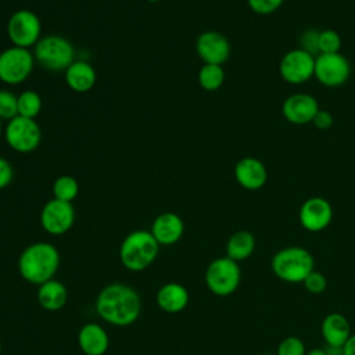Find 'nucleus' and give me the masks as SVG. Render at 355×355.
<instances>
[{
	"label": "nucleus",
	"mask_w": 355,
	"mask_h": 355,
	"mask_svg": "<svg viewBox=\"0 0 355 355\" xmlns=\"http://www.w3.org/2000/svg\"><path fill=\"white\" fill-rule=\"evenodd\" d=\"M94 308L97 315L108 324L125 327L133 324L139 319L141 300L132 286L111 283L100 290Z\"/></svg>",
	"instance_id": "1"
},
{
	"label": "nucleus",
	"mask_w": 355,
	"mask_h": 355,
	"mask_svg": "<svg viewBox=\"0 0 355 355\" xmlns=\"http://www.w3.org/2000/svg\"><path fill=\"white\" fill-rule=\"evenodd\" d=\"M60 261V252L53 244L47 241H36L22 250L17 265L18 272L25 282L40 286L54 277Z\"/></svg>",
	"instance_id": "2"
},
{
	"label": "nucleus",
	"mask_w": 355,
	"mask_h": 355,
	"mask_svg": "<svg viewBox=\"0 0 355 355\" xmlns=\"http://www.w3.org/2000/svg\"><path fill=\"white\" fill-rule=\"evenodd\" d=\"M159 247L150 230H133L119 245L121 263L130 272L146 270L157 259Z\"/></svg>",
	"instance_id": "3"
},
{
	"label": "nucleus",
	"mask_w": 355,
	"mask_h": 355,
	"mask_svg": "<svg viewBox=\"0 0 355 355\" xmlns=\"http://www.w3.org/2000/svg\"><path fill=\"white\" fill-rule=\"evenodd\" d=\"M312 254L300 245H288L273 254L270 268L275 276L286 283H302L313 270Z\"/></svg>",
	"instance_id": "4"
},
{
	"label": "nucleus",
	"mask_w": 355,
	"mask_h": 355,
	"mask_svg": "<svg viewBox=\"0 0 355 355\" xmlns=\"http://www.w3.org/2000/svg\"><path fill=\"white\" fill-rule=\"evenodd\" d=\"M35 60L49 71H65L75 61L72 43L60 35L40 37L33 50Z\"/></svg>",
	"instance_id": "5"
},
{
	"label": "nucleus",
	"mask_w": 355,
	"mask_h": 355,
	"mask_svg": "<svg viewBox=\"0 0 355 355\" xmlns=\"http://www.w3.org/2000/svg\"><path fill=\"white\" fill-rule=\"evenodd\" d=\"M205 284L208 290L218 297L233 294L241 280V269L239 262L229 257H219L209 262L205 269Z\"/></svg>",
	"instance_id": "6"
},
{
	"label": "nucleus",
	"mask_w": 355,
	"mask_h": 355,
	"mask_svg": "<svg viewBox=\"0 0 355 355\" xmlns=\"http://www.w3.org/2000/svg\"><path fill=\"white\" fill-rule=\"evenodd\" d=\"M35 57L28 49L11 46L0 53V80L18 85L26 80L33 69Z\"/></svg>",
	"instance_id": "7"
},
{
	"label": "nucleus",
	"mask_w": 355,
	"mask_h": 355,
	"mask_svg": "<svg viewBox=\"0 0 355 355\" xmlns=\"http://www.w3.org/2000/svg\"><path fill=\"white\" fill-rule=\"evenodd\" d=\"M42 140V130L36 119L17 115L6 126V141L17 153H32Z\"/></svg>",
	"instance_id": "8"
},
{
	"label": "nucleus",
	"mask_w": 355,
	"mask_h": 355,
	"mask_svg": "<svg viewBox=\"0 0 355 355\" xmlns=\"http://www.w3.org/2000/svg\"><path fill=\"white\" fill-rule=\"evenodd\" d=\"M40 33L42 22L33 11L18 10L7 22V35L12 46L29 49L39 42Z\"/></svg>",
	"instance_id": "9"
},
{
	"label": "nucleus",
	"mask_w": 355,
	"mask_h": 355,
	"mask_svg": "<svg viewBox=\"0 0 355 355\" xmlns=\"http://www.w3.org/2000/svg\"><path fill=\"white\" fill-rule=\"evenodd\" d=\"M351 73L349 61L341 53L319 54L315 57L313 76L326 87L343 86Z\"/></svg>",
	"instance_id": "10"
},
{
	"label": "nucleus",
	"mask_w": 355,
	"mask_h": 355,
	"mask_svg": "<svg viewBox=\"0 0 355 355\" xmlns=\"http://www.w3.org/2000/svg\"><path fill=\"white\" fill-rule=\"evenodd\" d=\"M75 222V209L72 202L61 201L57 198L49 200L40 211V225L42 227L53 234L61 236L67 233Z\"/></svg>",
	"instance_id": "11"
},
{
	"label": "nucleus",
	"mask_w": 355,
	"mask_h": 355,
	"mask_svg": "<svg viewBox=\"0 0 355 355\" xmlns=\"http://www.w3.org/2000/svg\"><path fill=\"white\" fill-rule=\"evenodd\" d=\"M315 57L301 49L287 51L279 64L282 78L291 85H301L313 76Z\"/></svg>",
	"instance_id": "12"
},
{
	"label": "nucleus",
	"mask_w": 355,
	"mask_h": 355,
	"mask_svg": "<svg viewBox=\"0 0 355 355\" xmlns=\"http://www.w3.org/2000/svg\"><path fill=\"white\" fill-rule=\"evenodd\" d=\"M298 219L305 230L322 232L333 220V207L323 197H311L300 207Z\"/></svg>",
	"instance_id": "13"
},
{
	"label": "nucleus",
	"mask_w": 355,
	"mask_h": 355,
	"mask_svg": "<svg viewBox=\"0 0 355 355\" xmlns=\"http://www.w3.org/2000/svg\"><path fill=\"white\" fill-rule=\"evenodd\" d=\"M196 50L204 64L222 65L230 55V43L220 32L207 31L197 37Z\"/></svg>",
	"instance_id": "14"
},
{
	"label": "nucleus",
	"mask_w": 355,
	"mask_h": 355,
	"mask_svg": "<svg viewBox=\"0 0 355 355\" xmlns=\"http://www.w3.org/2000/svg\"><path fill=\"white\" fill-rule=\"evenodd\" d=\"M319 110L316 98L308 93H295L288 96L282 105V114L286 121L294 125L312 123Z\"/></svg>",
	"instance_id": "15"
},
{
	"label": "nucleus",
	"mask_w": 355,
	"mask_h": 355,
	"mask_svg": "<svg viewBox=\"0 0 355 355\" xmlns=\"http://www.w3.org/2000/svg\"><path fill=\"white\" fill-rule=\"evenodd\" d=\"M236 182L245 190H259L266 184L268 171L265 164L255 157H244L234 165Z\"/></svg>",
	"instance_id": "16"
},
{
	"label": "nucleus",
	"mask_w": 355,
	"mask_h": 355,
	"mask_svg": "<svg viewBox=\"0 0 355 355\" xmlns=\"http://www.w3.org/2000/svg\"><path fill=\"white\" fill-rule=\"evenodd\" d=\"M150 232L159 245H172L182 239L184 222L175 212H164L153 220Z\"/></svg>",
	"instance_id": "17"
},
{
	"label": "nucleus",
	"mask_w": 355,
	"mask_h": 355,
	"mask_svg": "<svg viewBox=\"0 0 355 355\" xmlns=\"http://www.w3.org/2000/svg\"><path fill=\"white\" fill-rule=\"evenodd\" d=\"M78 345L85 355H104L110 347V337L101 324L89 322L78 331Z\"/></svg>",
	"instance_id": "18"
},
{
	"label": "nucleus",
	"mask_w": 355,
	"mask_h": 355,
	"mask_svg": "<svg viewBox=\"0 0 355 355\" xmlns=\"http://www.w3.org/2000/svg\"><path fill=\"white\" fill-rule=\"evenodd\" d=\"M190 300L187 288L176 282H169L162 284L157 294V305L166 313H179L186 309Z\"/></svg>",
	"instance_id": "19"
},
{
	"label": "nucleus",
	"mask_w": 355,
	"mask_h": 355,
	"mask_svg": "<svg viewBox=\"0 0 355 355\" xmlns=\"http://www.w3.org/2000/svg\"><path fill=\"white\" fill-rule=\"evenodd\" d=\"M320 333L326 345L331 347H343L352 334L348 319L340 312H331L324 316L320 324Z\"/></svg>",
	"instance_id": "20"
},
{
	"label": "nucleus",
	"mask_w": 355,
	"mask_h": 355,
	"mask_svg": "<svg viewBox=\"0 0 355 355\" xmlns=\"http://www.w3.org/2000/svg\"><path fill=\"white\" fill-rule=\"evenodd\" d=\"M36 298L39 305L43 309L55 312L64 308V305L67 304L68 291H67V287L60 280L51 279L37 286Z\"/></svg>",
	"instance_id": "21"
},
{
	"label": "nucleus",
	"mask_w": 355,
	"mask_h": 355,
	"mask_svg": "<svg viewBox=\"0 0 355 355\" xmlns=\"http://www.w3.org/2000/svg\"><path fill=\"white\" fill-rule=\"evenodd\" d=\"M96 69L86 61H73L65 69V82L76 93L89 92L96 83Z\"/></svg>",
	"instance_id": "22"
},
{
	"label": "nucleus",
	"mask_w": 355,
	"mask_h": 355,
	"mask_svg": "<svg viewBox=\"0 0 355 355\" xmlns=\"http://www.w3.org/2000/svg\"><path fill=\"white\" fill-rule=\"evenodd\" d=\"M255 237L248 230H237L234 232L226 243V257L230 259L240 262L248 259L255 251Z\"/></svg>",
	"instance_id": "23"
},
{
	"label": "nucleus",
	"mask_w": 355,
	"mask_h": 355,
	"mask_svg": "<svg viewBox=\"0 0 355 355\" xmlns=\"http://www.w3.org/2000/svg\"><path fill=\"white\" fill-rule=\"evenodd\" d=\"M225 82V71L222 65L204 64L198 71V83L207 92L218 90Z\"/></svg>",
	"instance_id": "24"
},
{
	"label": "nucleus",
	"mask_w": 355,
	"mask_h": 355,
	"mask_svg": "<svg viewBox=\"0 0 355 355\" xmlns=\"http://www.w3.org/2000/svg\"><path fill=\"white\" fill-rule=\"evenodd\" d=\"M79 193V183L71 175H61L53 183V194L54 198L72 202Z\"/></svg>",
	"instance_id": "25"
},
{
	"label": "nucleus",
	"mask_w": 355,
	"mask_h": 355,
	"mask_svg": "<svg viewBox=\"0 0 355 355\" xmlns=\"http://www.w3.org/2000/svg\"><path fill=\"white\" fill-rule=\"evenodd\" d=\"M42 110V97L35 90H24L18 94V115L35 119Z\"/></svg>",
	"instance_id": "26"
},
{
	"label": "nucleus",
	"mask_w": 355,
	"mask_h": 355,
	"mask_svg": "<svg viewBox=\"0 0 355 355\" xmlns=\"http://www.w3.org/2000/svg\"><path fill=\"white\" fill-rule=\"evenodd\" d=\"M18 115V96L10 90H0V118L10 121Z\"/></svg>",
	"instance_id": "27"
},
{
	"label": "nucleus",
	"mask_w": 355,
	"mask_h": 355,
	"mask_svg": "<svg viewBox=\"0 0 355 355\" xmlns=\"http://www.w3.org/2000/svg\"><path fill=\"white\" fill-rule=\"evenodd\" d=\"M341 37L333 29H323L319 33V54L340 53Z\"/></svg>",
	"instance_id": "28"
},
{
	"label": "nucleus",
	"mask_w": 355,
	"mask_h": 355,
	"mask_svg": "<svg viewBox=\"0 0 355 355\" xmlns=\"http://www.w3.org/2000/svg\"><path fill=\"white\" fill-rule=\"evenodd\" d=\"M305 344L297 336H288L283 338L276 349L275 355H305Z\"/></svg>",
	"instance_id": "29"
},
{
	"label": "nucleus",
	"mask_w": 355,
	"mask_h": 355,
	"mask_svg": "<svg viewBox=\"0 0 355 355\" xmlns=\"http://www.w3.org/2000/svg\"><path fill=\"white\" fill-rule=\"evenodd\" d=\"M319 33L320 31L316 29H305L300 36V49L309 53L311 55H319Z\"/></svg>",
	"instance_id": "30"
},
{
	"label": "nucleus",
	"mask_w": 355,
	"mask_h": 355,
	"mask_svg": "<svg viewBox=\"0 0 355 355\" xmlns=\"http://www.w3.org/2000/svg\"><path fill=\"white\" fill-rule=\"evenodd\" d=\"M304 287L306 288V291H309L311 294H320L326 290L327 287V280L324 277L323 273L318 272V270H312L302 282Z\"/></svg>",
	"instance_id": "31"
},
{
	"label": "nucleus",
	"mask_w": 355,
	"mask_h": 355,
	"mask_svg": "<svg viewBox=\"0 0 355 355\" xmlns=\"http://www.w3.org/2000/svg\"><path fill=\"white\" fill-rule=\"evenodd\" d=\"M283 1L284 0H247L250 8L261 15L275 12L277 8H280Z\"/></svg>",
	"instance_id": "32"
},
{
	"label": "nucleus",
	"mask_w": 355,
	"mask_h": 355,
	"mask_svg": "<svg viewBox=\"0 0 355 355\" xmlns=\"http://www.w3.org/2000/svg\"><path fill=\"white\" fill-rule=\"evenodd\" d=\"M312 123L316 129L319 130H327L333 126L334 123V118H333V114L327 110H318V112L315 114L313 119H312Z\"/></svg>",
	"instance_id": "33"
},
{
	"label": "nucleus",
	"mask_w": 355,
	"mask_h": 355,
	"mask_svg": "<svg viewBox=\"0 0 355 355\" xmlns=\"http://www.w3.org/2000/svg\"><path fill=\"white\" fill-rule=\"evenodd\" d=\"M14 178L12 165L3 157H0V190L7 187Z\"/></svg>",
	"instance_id": "34"
},
{
	"label": "nucleus",
	"mask_w": 355,
	"mask_h": 355,
	"mask_svg": "<svg viewBox=\"0 0 355 355\" xmlns=\"http://www.w3.org/2000/svg\"><path fill=\"white\" fill-rule=\"evenodd\" d=\"M344 355H355V333L349 336L347 343L343 345Z\"/></svg>",
	"instance_id": "35"
},
{
	"label": "nucleus",
	"mask_w": 355,
	"mask_h": 355,
	"mask_svg": "<svg viewBox=\"0 0 355 355\" xmlns=\"http://www.w3.org/2000/svg\"><path fill=\"white\" fill-rule=\"evenodd\" d=\"M327 355H344L343 347H331V345H326L324 347Z\"/></svg>",
	"instance_id": "36"
},
{
	"label": "nucleus",
	"mask_w": 355,
	"mask_h": 355,
	"mask_svg": "<svg viewBox=\"0 0 355 355\" xmlns=\"http://www.w3.org/2000/svg\"><path fill=\"white\" fill-rule=\"evenodd\" d=\"M305 355H327V352H326L324 347H323V348L316 347V348H312V349L306 351V354H305Z\"/></svg>",
	"instance_id": "37"
},
{
	"label": "nucleus",
	"mask_w": 355,
	"mask_h": 355,
	"mask_svg": "<svg viewBox=\"0 0 355 355\" xmlns=\"http://www.w3.org/2000/svg\"><path fill=\"white\" fill-rule=\"evenodd\" d=\"M1 130H3V119L0 118V135H1Z\"/></svg>",
	"instance_id": "38"
},
{
	"label": "nucleus",
	"mask_w": 355,
	"mask_h": 355,
	"mask_svg": "<svg viewBox=\"0 0 355 355\" xmlns=\"http://www.w3.org/2000/svg\"><path fill=\"white\" fill-rule=\"evenodd\" d=\"M147 1H150V3H155V1H158V0H147Z\"/></svg>",
	"instance_id": "39"
},
{
	"label": "nucleus",
	"mask_w": 355,
	"mask_h": 355,
	"mask_svg": "<svg viewBox=\"0 0 355 355\" xmlns=\"http://www.w3.org/2000/svg\"><path fill=\"white\" fill-rule=\"evenodd\" d=\"M0 354H1V343H0Z\"/></svg>",
	"instance_id": "40"
},
{
	"label": "nucleus",
	"mask_w": 355,
	"mask_h": 355,
	"mask_svg": "<svg viewBox=\"0 0 355 355\" xmlns=\"http://www.w3.org/2000/svg\"><path fill=\"white\" fill-rule=\"evenodd\" d=\"M263 355H275V354H263Z\"/></svg>",
	"instance_id": "41"
}]
</instances>
